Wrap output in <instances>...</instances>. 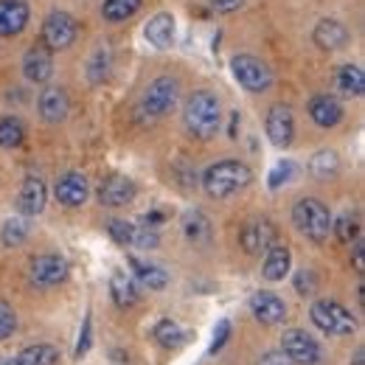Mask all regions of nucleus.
Segmentation results:
<instances>
[{"label":"nucleus","instance_id":"f257e3e1","mask_svg":"<svg viewBox=\"0 0 365 365\" xmlns=\"http://www.w3.org/2000/svg\"><path fill=\"white\" fill-rule=\"evenodd\" d=\"M182 124L188 130V135L197 140H211L222 127V110H220V98L208 91H197L188 96L185 107H182Z\"/></svg>","mask_w":365,"mask_h":365},{"label":"nucleus","instance_id":"f03ea898","mask_svg":"<svg viewBox=\"0 0 365 365\" xmlns=\"http://www.w3.org/2000/svg\"><path fill=\"white\" fill-rule=\"evenodd\" d=\"M250 180H253V172H250L247 163H242V160H220V163L205 169L202 188H205L208 197L225 200V197L239 194L242 188H247Z\"/></svg>","mask_w":365,"mask_h":365},{"label":"nucleus","instance_id":"7ed1b4c3","mask_svg":"<svg viewBox=\"0 0 365 365\" xmlns=\"http://www.w3.org/2000/svg\"><path fill=\"white\" fill-rule=\"evenodd\" d=\"M292 222H295V228L301 230L307 239H312V242H326L329 239V233H331V214H329V208L315 200V197H301L298 202H295V208H292Z\"/></svg>","mask_w":365,"mask_h":365},{"label":"nucleus","instance_id":"20e7f679","mask_svg":"<svg viewBox=\"0 0 365 365\" xmlns=\"http://www.w3.org/2000/svg\"><path fill=\"white\" fill-rule=\"evenodd\" d=\"M309 315H312V323L329 337H351L357 331V318L337 301H329V298L315 301Z\"/></svg>","mask_w":365,"mask_h":365},{"label":"nucleus","instance_id":"39448f33","mask_svg":"<svg viewBox=\"0 0 365 365\" xmlns=\"http://www.w3.org/2000/svg\"><path fill=\"white\" fill-rule=\"evenodd\" d=\"M230 71H233L236 82L247 93H264L273 85V73H270V68L259 56L239 53V56L230 59Z\"/></svg>","mask_w":365,"mask_h":365},{"label":"nucleus","instance_id":"423d86ee","mask_svg":"<svg viewBox=\"0 0 365 365\" xmlns=\"http://www.w3.org/2000/svg\"><path fill=\"white\" fill-rule=\"evenodd\" d=\"M178 96H180L178 79H172V76H158V79L149 82V88L143 91L140 113H146V115H152V118H160V115L172 113V107L178 104Z\"/></svg>","mask_w":365,"mask_h":365},{"label":"nucleus","instance_id":"0eeeda50","mask_svg":"<svg viewBox=\"0 0 365 365\" xmlns=\"http://www.w3.org/2000/svg\"><path fill=\"white\" fill-rule=\"evenodd\" d=\"M281 351L292 365H320L323 363V349L320 343L307 334L304 329H287L281 337Z\"/></svg>","mask_w":365,"mask_h":365},{"label":"nucleus","instance_id":"6e6552de","mask_svg":"<svg viewBox=\"0 0 365 365\" xmlns=\"http://www.w3.org/2000/svg\"><path fill=\"white\" fill-rule=\"evenodd\" d=\"M79 26L68 11H51L43 23V43L48 51H65L76 43Z\"/></svg>","mask_w":365,"mask_h":365},{"label":"nucleus","instance_id":"1a4fd4ad","mask_svg":"<svg viewBox=\"0 0 365 365\" xmlns=\"http://www.w3.org/2000/svg\"><path fill=\"white\" fill-rule=\"evenodd\" d=\"M275 239H278V233H275V228L267 220H253V222H247V225L242 228V233H239V245H242V250H245L247 256H262V253H267L275 245Z\"/></svg>","mask_w":365,"mask_h":365},{"label":"nucleus","instance_id":"9d476101","mask_svg":"<svg viewBox=\"0 0 365 365\" xmlns=\"http://www.w3.org/2000/svg\"><path fill=\"white\" fill-rule=\"evenodd\" d=\"M135 182L130 178H124V175H110L98 185V202L107 205V208H124V205H130L135 200Z\"/></svg>","mask_w":365,"mask_h":365},{"label":"nucleus","instance_id":"9b49d317","mask_svg":"<svg viewBox=\"0 0 365 365\" xmlns=\"http://www.w3.org/2000/svg\"><path fill=\"white\" fill-rule=\"evenodd\" d=\"M68 273H71V264L56 253H46V256L31 259V281L40 284V287H56L68 278Z\"/></svg>","mask_w":365,"mask_h":365},{"label":"nucleus","instance_id":"f8f14e48","mask_svg":"<svg viewBox=\"0 0 365 365\" xmlns=\"http://www.w3.org/2000/svg\"><path fill=\"white\" fill-rule=\"evenodd\" d=\"M53 194H56V202H62L65 208H79V205L88 202L91 185H88V178L82 172H68L56 180Z\"/></svg>","mask_w":365,"mask_h":365},{"label":"nucleus","instance_id":"ddd939ff","mask_svg":"<svg viewBox=\"0 0 365 365\" xmlns=\"http://www.w3.org/2000/svg\"><path fill=\"white\" fill-rule=\"evenodd\" d=\"M250 312H253V318L259 320V323H264V326H278L287 318V304L275 292L259 289L250 298Z\"/></svg>","mask_w":365,"mask_h":365},{"label":"nucleus","instance_id":"4468645a","mask_svg":"<svg viewBox=\"0 0 365 365\" xmlns=\"http://www.w3.org/2000/svg\"><path fill=\"white\" fill-rule=\"evenodd\" d=\"M292 135H295V118L289 113V107L284 104H275L267 113V138L270 143L278 146V149H287L292 143Z\"/></svg>","mask_w":365,"mask_h":365},{"label":"nucleus","instance_id":"2eb2a0df","mask_svg":"<svg viewBox=\"0 0 365 365\" xmlns=\"http://www.w3.org/2000/svg\"><path fill=\"white\" fill-rule=\"evenodd\" d=\"M48 202V188L40 178H26L20 185V194H17V211L23 217H37L46 211Z\"/></svg>","mask_w":365,"mask_h":365},{"label":"nucleus","instance_id":"dca6fc26","mask_svg":"<svg viewBox=\"0 0 365 365\" xmlns=\"http://www.w3.org/2000/svg\"><path fill=\"white\" fill-rule=\"evenodd\" d=\"M23 76L31 82V85H43L53 76V56L46 46L29 48L26 56H23Z\"/></svg>","mask_w":365,"mask_h":365},{"label":"nucleus","instance_id":"f3484780","mask_svg":"<svg viewBox=\"0 0 365 365\" xmlns=\"http://www.w3.org/2000/svg\"><path fill=\"white\" fill-rule=\"evenodd\" d=\"M312 40L315 46H320L323 51H337V48H346L351 40V31L340 23V20H331V17H323L315 31H312Z\"/></svg>","mask_w":365,"mask_h":365},{"label":"nucleus","instance_id":"a211bd4d","mask_svg":"<svg viewBox=\"0 0 365 365\" xmlns=\"http://www.w3.org/2000/svg\"><path fill=\"white\" fill-rule=\"evenodd\" d=\"M37 107H40V115L46 118L48 124H59L71 113V98H68L65 88H46L40 93Z\"/></svg>","mask_w":365,"mask_h":365},{"label":"nucleus","instance_id":"6ab92c4d","mask_svg":"<svg viewBox=\"0 0 365 365\" xmlns=\"http://www.w3.org/2000/svg\"><path fill=\"white\" fill-rule=\"evenodd\" d=\"M29 23L26 0H0V37H14Z\"/></svg>","mask_w":365,"mask_h":365},{"label":"nucleus","instance_id":"aec40b11","mask_svg":"<svg viewBox=\"0 0 365 365\" xmlns=\"http://www.w3.org/2000/svg\"><path fill=\"white\" fill-rule=\"evenodd\" d=\"M309 115H312V121H315L318 127L331 130V127H337V124L343 121V104H340L334 96L323 93V96H315V98L309 101Z\"/></svg>","mask_w":365,"mask_h":365},{"label":"nucleus","instance_id":"412c9836","mask_svg":"<svg viewBox=\"0 0 365 365\" xmlns=\"http://www.w3.org/2000/svg\"><path fill=\"white\" fill-rule=\"evenodd\" d=\"M110 295H113V301H115L118 309H130V307H135L138 298H140V292H138V281L127 273V270H115L113 278H110Z\"/></svg>","mask_w":365,"mask_h":365},{"label":"nucleus","instance_id":"4be33fe9","mask_svg":"<svg viewBox=\"0 0 365 365\" xmlns=\"http://www.w3.org/2000/svg\"><path fill=\"white\" fill-rule=\"evenodd\" d=\"M289 264H292V253L287 245H278L275 242L273 247L264 253V267H262V275L267 281H284L289 275Z\"/></svg>","mask_w":365,"mask_h":365},{"label":"nucleus","instance_id":"5701e85b","mask_svg":"<svg viewBox=\"0 0 365 365\" xmlns=\"http://www.w3.org/2000/svg\"><path fill=\"white\" fill-rule=\"evenodd\" d=\"M146 40H149V46L155 48H169L175 43V17L169 14V11H160V14H155L149 23H146Z\"/></svg>","mask_w":365,"mask_h":365},{"label":"nucleus","instance_id":"b1692460","mask_svg":"<svg viewBox=\"0 0 365 365\" xmlns=\"http://www.w3.org/2000/svg\"><path fill=\"white\" fill-rule=\"evenodd\" d=\"M334 88L340 96H349V98H360L365 91V73L360 65H343L337 68L334 73Z\"/></svg>","mask_w":365,"mask_h":365},{"label":"nucleus","instance_id":"393cba45","mask_svg":"<svg viewBox=\"0 0 365 365\" xmlns=\"http://www.w3.org/2000/svg\"><path fill=\"white\" fill-rule=\"evenodd\" d=\"M59 363V351L48 343H37V346H29L17 354V365H56Z\"/></svg>","mask_w":365,"mask_h":365},{"label":"nucleus","instance_id":"a878e982","mask_svg":"<svg viewBox=\"0 0 365 365\" xmlns=\"http://www.w3.org/2000/svg\"><path fill=\"white\" fill-rule=\"evenodd\" d=\"M130 264L135 267V275L138 281L143 284V287H149V289H163L166 284H169V275L166 270H160V267H155V264H146V262H140V259H130Z\"/></svg>","mask_w":365,"mask_h":365},{"label":"nucleus","instance_id":"bb28decb","mask_svg":"<svg viewBox=\"0 0 365 365\" xmlns=\"http://www.w3.org/2000/svg\"><path fill=\"white\" fill-rule=\"evenodd\" d=\"M23 140H26V127L20 118H14V115L0 118V146L3 149H17Z\"/></svg>","mask_w":365,"mask_h":365},{"label":"nucleus","instance_id":"cd10ccee","mask_svg":"<svg viewBox=\"0 0 365 365\" xmlns=\"http://www.w3.org/2000/svg\"><path fill=\"white\" fill-rule=\"evenodd\" d=\"M309 172H312L318 180L334 178V175L340 172V158H337V152H331V149L318 152V155L312 158V163H309Z\"/></svg>","mask_w":365,"mask_h":365},{"label":"nucleus","instance_id":"c85d7f7f","mask_svg":"<svg viewBox=\"0 0 365 365\" xmlns=\"http://www.w3.org/2000/svg\"><path fill=\"white\" fill-rule=\"evenodd\" d=\"M29 239V220L26 217H14V220H6L3 228H0V242L6 247H17Z\"/></svg>","mask_w":365,"mask_h":365},{"label":"nucleus","instance_id":"c756f323","mask_svg":"<svg viewBox=\"0 0 365 365\" xmlns=\"http://www.w3.org/2000/svg\"><path fill=\"white\" fill-rule=\"evenodd\" d=\"M138 9H140V0H104L101 14L110 23H121V20H130Z\"/></svg>","mask_w":365,"mask_h":365},{"label":"nucleus","instance_id":"7c9ffc66","mask_svg":"<svg viewBox=\"0 0 365 365\" xmlns=\"http://www.w3.org/2000/svg\"><path fill=\"white\" fill-rule=\"evenodd\" d=\"M155 340L163 349H178L182 340H185V331H182L180 323H175V320H160L155 326Z\"/></svg>","mask_w":365,"mask_h":365},{"label":"nucleus","instance_id":"2f4dec72","mask_svg":"<svg viewBox=\"0 0 365 365\" xmlns=\"http://www.w3.org/2000/svg\"><path fill=\"white\" fill-rule=\"evenodd\" d=\"M110 68H113V53H110V48H98V51L93 53L91 68H88V76H91L93 85H101V82L110 76Z\"/></svg>","mask_w":365,"mask_h":365},{"label":"nucleus","instance_id":"473e14b6","mask_svg":"<svg viewBox=\"0 0 365 365\" xmlns=\"http://www.w3.org/2000/svg\"><path fill=\"white\" fill-rule=\"evenodd\" d=\"M331 230L337 233V239H340L343 245H351V242H357V236H360V220H357V214L346 211L337 222H331Z\"/></svg>","mask_w":365,"mask_h":365},{"label":"nucleus","instance_id":"72a5a7b5","mask_svg":"<svg viewBox=\"0 0 365 365\" xmlns=\"http://www.w3.org/2000/svg\"><path fill=\"white\" fill-rule=\"evenodd\" d=\"M185 225V236L188 239H194V242H202V239H208V233H211V228H208V220L200 214V211H191V214H185V220H182Z\"/></svg>","mask_w":365,"mask_h":365},{"label":"nucleus","instance_id":"f704fd0d","mask_svg":"<svg viewBox=\"0 0 365 365\" xmlns=\"http://www.w3.org/2000/svg\"><path fill=\"white\" fill-rule=\"evenodd\" d=\"M110 236H113V242H118V245H133V233H135V225L133 222H127V220H113L110 225Z\"/></svg>","mask_w":365,"mask_h":365},{"label":"nucleus","instance_id":"c9c22d12","mask_svg":"<svg viewBox=\"0 0 365 365\" xmlns=\"http://www.w3.org/2000/svg\"><path fill=\"white\" fill-rule=\"evenodd\" d=\"M14 331H17V315L6 301H0V340H9Z\"/></svg>","mask_w":365,"mask_h":365},{"label":"nucleus","instance_id":"e433bc0d","mask_svg":"<svg viewBox=\"0 0 365 365\" xmlns=\"http://www.w3.org/2000/svg\"><path fill=\"white\" fill-rule=\"evenodd\" d=\"M158 230L155 228H146V225H135V233H133V245L140 247V250H152L158 247Z\"/></svg>","mask_w":365,"mask_h":365},{"label":"nucleus","instance_id":"4c0bfd02","mask_svg":"<svg viewBox=\"0 0 365 365\" xmlns=\"http://www.w3.org/2000/svg\"><path fill=\"white\" fill-rule=\"evenodd\" d=\"M292 175H295V166L289 160H281L273 172H270V188H281L284 182H289Z\"/></svg>","mask_w":365,"mask_h":365},{"label":"nucleus","instance_id":"58836bf2","mask_svg":"<svg viewBox=\"0 0 365 365\" xmlns=\"http://www.w3.org/2000/svg\"><path fill=\"white\" fill-rule=\"evenodd\" d=\"M230 337V320L222 318L220 323H217V329H214V340H211V349H208V354H217L225 343H228Z\"/></svg>","mask_w":365,"mask_h":365},{"label":"nucleus","instance_id":"ea45409f","mask_svg":"<svg viewBox=\"0 0 365 365\" xmlns=\"http://www.w3.org/2000/svg\"><path fill=\"white\" fill-rule=\"evenodd\" d=\"M91 337H93V318L88 315V318H85V329H82V334H79V346H76V357H79V360H82V354H88Z\"/></svg>","mask_w":365,"mask_h":365},{"label":"nucleus","instance_id":"a19ab883","mask_svg":"<svg viewBox=\"0 0 365 365\" xmlns=\"http://www.w3.org/2000/svg\"><path fill=\"white\" fill-rule=\"evenodd\" d=\"M259 365H292V363L287 360L284 351H267V354L259 357Z\"/></svg>","mask_w":365,"mask_h":365},{"label":"nucleus","instance_id":"79ce46f5","mask_svg":"<svg viewBox=\"0 0 365 365\" xmlns=\"http://www.w3.org/2000/svg\"><path fill=\"white\" fill-rule=\"evenodd\" d=\"M242 3H245V0H211L214 11H220V14H230V11L242 9Z\"/></svg>","mask_w":365,"mask_h":365},{"label":"nucleus","instance_id":"37998d69","mask_svg":"<svg viewBox=\"0 0 365 365\" xmlns=\"http://www.w3.org/2000/svg\"><path fill=\"white\" fill-rule=\"evenodd\" d=\"M295 284H298V292H301V295H309V289H312L315 278H312V273H309V270H301Z\"/></svg>","mask_w":365,"mask_h":365},{"label":"nucleus","instance_id":"c03bdc74","mask_svg":"<svg viewBox=\"0 0 365 365\" xmlns=\"http://www.w3.org/2000/svg\"><path fill=\"white\" fill-rule=\"evenodd\" d=\"M163 220H166V214H163V211H149V214L143 217V225H146V228H158Z\"/></svg>","mask_w":365,"mask_h":365},{"label":"nucleus","instance_id":"a18cd8bd","mask_svg":"<svg viewBox=\"0 0 365 365\" xmlns=\"http://www.w3.org/2000/svg\"><path fill=\"white\" fill-rule=\"evenodd\" d=\"M354 267H357V273H363V242H360V239H357V242H354Z\"/></svg>","mask_w":365,"mask_h":365},{"label":"nucleus","instance_id":"49530a36","mask_svg":"<svg viewBox=\"0 0 365 365\" xmlns=\"http://www.w3.org/2000/svg\"><path fill=\"white\" fill-rule=\"evenodd\" d=\"M363 357H365V351L363 349H357V351H354V363L351 365H363Z\"/></svg>","mask_w":365,"mask_h":365},{"label":"nucleus","instance_id":"de8ad7c7","mask_svg":"<svg viewBox=\"0 0 365 365\" xmlns=\"http://www.w3.org/2000/svg\"><path fill=\"white\" fill-rule=\"evenodd\" d=\"M0 365H17V360H9V357H0Z\"/></svg>","mask_w":365,"mask_h":365}]
</instances>
